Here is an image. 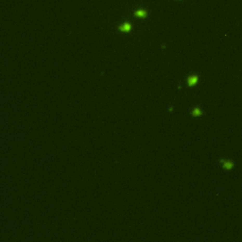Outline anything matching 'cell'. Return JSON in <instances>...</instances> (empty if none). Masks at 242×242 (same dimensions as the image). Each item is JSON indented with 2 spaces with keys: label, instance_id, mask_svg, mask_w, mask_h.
I'll return each mask as SVG.
<instances>
[{
  "label": "cell",
  "instance_id": "obj_2",
  "mask_svg": "<svg viewBox=\"0 0 242 242\" xmlns=\"http://www.w3.org/2000/svg\"><path fill=\"white\" fill-rule=\"evenodd\" d=\"M134 15L138 18H146L148 16V11L146 10H144V9H137L134 11Z\"/></svg>",
  "mask_w": 242,
  "mask_h": 242
},
{
  "label": "cell",
  "instance_id": "obj_4",
  "mask_svg": "<svg viewBox=\"0 0 242 242\" xmlns=\"http://www.w3.org/2000/svg\"><path fill=\"white\" fill-rule=\"evenodd\" d=\"M223 167L226 169H231L233 167V163L232 162H223Z\"/></svg>",
  "mask_w": 242,
  "mask_h": 242
},
{
  "label": "cell",
  "instance_id": "obj_5",
  "mask_svg": "<svg viewBox=\"0 0 242 242\" xmlns=\"http://www.w3.org/2000/svg\"><path fill=\"white\" fill-rule=\"evenodd\" d=\"M192 115H194V116H200V115H201V111H200L199 108H195V109L193 110Z\"/></svg>",
  "mask_w": 242,
  "mask_h": 242
},
{
  "label": "cell",
  "instance_id": "obj_3",
  "mask_svg": "<svg viewBox=\"0 0 242 242\" xmlns=\"http://www.w3.org/2000/svg\"><path fill=\"white\" fill-rule=\"evenodd\" d=\"M198 81H199V79H198L197 76H190L189 78H188V81H187L188 85L189 86L195 85V84L198 82Z\"/></svg>",
  "mask_w": 242,
  "mask_h": 242
},
{
  "label": "cell",
  "instance_id": "obj_1",
  "mask_svg": "<svg viewBox=\"0 0 242 242\" xmlns=\"http://www.w3.org/2000/svg\"><path fill=\"white\" fill-rule=\"evenodd\" d=\"M118 29L122 32H130L132 30V25L129 22H125L118 27Z\"/></svg>",
  "mask_w": 242,
  "mask_h": 242
}]
</instances>
